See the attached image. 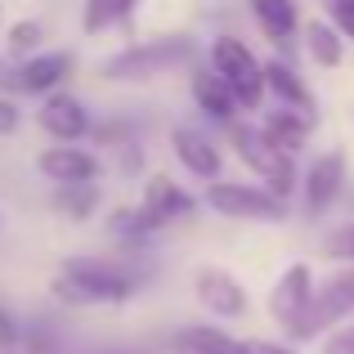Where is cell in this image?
<instances>
[{"label": "cell", "mask_w": 354, "mask_h": 354, "mask_svg": "<svg viewBox=\"0 0 354 354\" xmlns=\"http://www.w3.org/2000/svg\"><path fill=\"white\" fill-rule=\"evenodd\" d=\"M251 5V18L256 27L265 32V41L274 45H287L301 27V14H296V0H247Z\"/></svg>", "instance_id": "ac0fdd59"}, {"label": "cell", "mask_w": 354, "mask_h": 354, "mask_svg": "<svg viewBox=\"0 0 354 354\" xmlns=\"http://www.w3.org/2000/svg\"><path fill=\"white\" fill-rule=\"evenodd\" d=\"M314 269L305 265V260H296V265H287L283 274L274 278V287H269V319H274V328L283 332V341H292L296 346V332H301L305 323V310H310L314 301Z\"/></svg>", "instance_id": "8992f818"}, {"label": "cell", "mask_w": 354, "mask_h": 354, "mask_svg": "<svg viewBox=\"0 0 354 354\" xmlns=\"http://www.w3.org/2000/svg\"><path fill=\"white\" fill-rule=\"evenodd\" d=\"M247 346H251V354H301L292 341H269V337H251Z\"/></svg>", "instance_id": "f546056e"}, {"label": "cell", "mask_w": 354, "mask_h": 354, "mask_svg": "<svg viewBox=\"0 0 354 354\" xmlns=\"http://www.w3.org/2000/svg\"><path fill=\"white\" fill-rule=\"evenodd\" d=\"M171 153L180 157V166L193 180H220L225 157L211 144V135H202V130H193V126H180V130H171Z\"/></svg>", "instance_id": "4fadbf2b"}, {"label": "cell", "mask_w": 354, "mask_h": 354, "mask_svg": "<svg viewBox=\"0 0 354 354\" xmlns=\"http://www.w3.org/2000/svg\"><path fill=\"white\" fill-rule=\"evenodd\" d=\"M328 23L341 32V41H354V0H328Z\"/></svg>", "instance_id": "4316f807"}, {"label": "cell", "mask_w": 354, "mask_h": 354, "mask_svg": "<svg viewBox=\"0 0 354 354\" xmlns=\"http://www.w3.org/2000/svg\"><path fill=\"white\" fill-rule=\"evenodd\" d=\"M229 144H234L238 162L247 166L251 175H260V184H265L274 198H292L296 184H301V175H296V157H287L283 148H274L265 139V130L251 126V121H229Z\"/></svg>", "instance_id": "3957f363"}, {"label": "cell", "mask_w": 354, "mask_h": 354, "mask_svg": "<svg viewBox=\"0 0 354 354\" xmlns=\"http://www.w3.org/2000/svg\"><path fill=\"white\" fill-rule=\"evenodd\" d=\"M198 54V41L193 36H162V41H144V45H126L121 54L104 63V81H121V86H144V81H157L166 72L193 63Z\"/></svg>", "instance_id": "7a4b0ae2"}, {"label": "cell", "mask_w": 354, "mask_h": 354, "mask_svg": "<svg viewBox=\"0 0 354 354\" xmlns=\"http://www.w3.org/2000/svg\"><path fill=\"white\" fill-rule=\"evenodd\" d=\"M139 0H86L81 5V32L86 36H104L113 27H130Z\"/></svg>", "instance_id": "d6986e66"}, {"label": "cell", "mask_w": 354, "mask_h": 354, "mask_svg": "<svg viewBox=\"0 0 354 354\" xmlns=\"http://www.w3.org/2000/svg\"><path fill=\"white\" fill-rule=\"evenodd\" d=\"M260 130H265V139L274 148H283L287 157H301L305 144H310V130H314V113H301V108H283V104H278L274 113H265Z\"/></svg>", "instance_id": "5bb4252c"}, {"label": "cell", "mask_w": 354, "mask_h": 354, "mask_svg": "<svg viewBox=\"0 0 354 354\" xmlns=\"http://www.w3.org/2000/svg\"><path fill=\"white\" fill-rule=\"evenodd\" d=\"M202 202H207L216 216H225V220H251V225H278V220H287V202L274 198L265 184L211 180Z\"/></svg>", "instance_id": "5b68a950"}, {"label": "cell", "mask_w": 354, "mask_h": 354, "mask_svg": "<svg viewBox=\"0 0 354 354\" xmlns=\"http://www.w3.org/2000/svg\"><path fill=\"white\" fill-rule=\"evenodd\" d=\"M36 45H41V27L14 23V32H9V54H14V59H27V54H36Z\"/></svg>", "instance_id": "484cf974"}, {"label": "cell", "mask_w": 354, "mask_h": 354, "mask_svg": "<svg viewBox=\"0 0 354 354\" xmlns=\"http://www.w3.org/2000/svg\"><path fill=\"white\" fill-rule=\"evenodd\" d=\"M139 207H144L148 216H153L157 225L166 229V225H175V220H189L193 211H198V198H193L184 184H175L171 175H148Z\"/></svg>", "instance_id": "7c38bea8"}, {"label": "cell", "mask_w": 354, "mask_h": 354, "mask_svg": "<svg viewBox=\"0 0 354 354\" xmlns=\"http://www.w3.org/2000/svg\"><path fill=\"white\" fill-rule=\"evenodd\" d=\"M319 292H323V296H332V305H337V310L350 319V314H354V265H346L341 274H332L328 283L319 287Z\"/></svg>", "instance_id": "cb8c5ba5"}, {"label": "cell", "mask_w": 354, "mask_h": 354, "mask_svg": "<svg viewBox=\"0 0 354 354\" xmlns=\"http://www.w3.org/2000/svg\"><path fill=\"white\" fill-rule=\"evenodd\" d=\"M319 354H354V323H341V328H332L328 337H323Z\"/></svg>", "instance_id": "83f0119b"}, {"label": "cell", "mask_w": 354, "mask_h": 354, "mask_svg": "<svg viewBox=\"0 0 354 354\" xmlns=\"http://www.w3.org/2000/svg\"><path fill=\"white\" fill-rule=\"evenodd\" d=\"M323 260H332V265H354V220L323 238Z\"/></svg>", "instance_id": "d4e9b609"}, {"label": "cell", "mask_w": 354, "mask_h": 354, "mask_svg": "<svg viewBox=\"0 0 354 354\" xmlns=\"http://www.w3.org/2000/svg\"><path fill=\"white\" fill-rule=\"evenodd\" d=\"M305 50H310V59L319 63V68H337V63L346 59V41H341V32L328 18L305 23Z\"/></svg>", "instance_id": "44dd1931"}, {"label": "cell", "mask_w": 354, "mask_h": 354, "mask_svg": "<svg viewBox=\"0 0 354 354\" xmlns=\"http://www.w3.org/2000/svg\"><path fill=\"white\" fill-rule=\"evenodd\" d=\"M260 72H265V95H274L283 108H301V113H314V95H310V86L301 81V72H296L292 63L269 59V63H260Z\"/></svg>", "instance_id": "e0dca14e"}, {"label": "cell", "mask_w": 354, "mask_h": 354, "mask_svg": "<svg viewBox=\"0 0 354 354\" xmlns=\"http://www.w3.org/2000/svg\"><path fill=\"white\" fill-rule=\"evenodd\" d=\"M36 126L54 139V144H81L90 135V113L77 95L68 90H54V95L41 99V113H36Z\"/></svg>", "instance_id": "30bf717a"}, {"label": "cell", "mask_w": 354, "mask_h": 354, "mask_svg": "<svg viewBox=\"0 0 354 354\" xmlns=\"http://www.w3.org/2000/svg\"><path fill=\"white\" fill-rule=\"evenodd\" d=\"M5 354H23V350H5Z\"/></svg>", "instance_id": "d6a6232c"}, {"label": "cell", "mask_w": 354, "mask_h": 354, "mask_svg": "<svg viewBox=\"0 0 354 354\" xmlns=\"http://www.w3.org/2000/svg\"><path fill=\"white\" fill-rule=\"evenodd\" d=\"M72 68H77V59H72L68 50H36L18 63L9 86L23 90V95H54V90H63V81L72 77Z\"/></svg>", "instance_id": "9c48e42d"}, {"label": "cell", "mask_w": 354, "mask_h": 354, "mask_svg": "<svg viewBox=\"0 0 354 354\" xmlns=\"http://www.w3.org/2000/svg\"><path fill=\"white\" fill-rule=\"evenodd\" d=\"M193 296H198V305L211 319H225V323H234L251 310V296H247V287L238 283V274H229V269H220V265H202L198 274H193Z\"/></svg>", "instance_id": "52a82bcc"}, {"label": "cell", "mask_w": 354, "mask_h": 354, "mask_svg": "<svg viewBox=\"0 0 354 354\" xmlns=\"http://www.w3.org/2000/svg\"><path fill=\"white\" fill-rule=\"evenodd\" d=\"M139 292V278L117 260L99 256H72L54 269L50 296L68 310H90V305H126Z\"/></svg>", "instance_id": "6da1fadb"}, {"label": "cell", "mask_w": 354, "mask_h": 354, "mask_svg": "<svg viewBox=\"0 0 354 354\" xmlns=\"http://www.w3.org/2000/svg\"><path fill=\"white\" fill-rule=\"evenodd\" d=\"M50 207L59 216H68L72 225H81V220H90L99 211V184H54Z\"/></svg>", "instance_id": "ffe728a7"}, {"label": "cell", "mask_w": 354, "mask_h": 354, "mask_svg": "<svg viewBox=\"0 0 354 354\" xmlns=\"http://www.w3.org/2000/svg\"><path fill=\"white\" fill-rule=\"evenodd\" d=\"M175 354H251L247 341H238L234 332L216 328V323H189L171 337Z\"/></svg>", "instance_id": "9a60e30c"}, {"label": "cell", "mask_w": 354, "mask_h": 354, "mask_svg": "<svg viewBox=\"0 0 354 354\" xmlns=\"http://www.w3.org/2000/svg\"><path fill=\"white\" fill-rule=\"evenodd\" d=\"M18 350L23 354H68V346H63V332L54 319H32L23 328V337H18Z\"/></svg>", "instance_id": "603a6c76"}, {"label": "cell", "mask_w": 354, "mask_h": 354, "mask_svg": "<svg viewBox=\"0 0 354 354\" xmlns=\"http://www.w3.org/2000/svg\"><path fill=\"white\" fill-rule=\"evenodd\" d=\"M211 72L234 90L242 113H260V104H265V72H260V59L251 54L247 41L216 36L211 41Z\"/></svg>", "instance_id": "277c9868"}, {"label": "cell", "mask_w": 354, "mask_h": 354, "mask_svg": "<svg viewBox=\"0 0 354 354\" xmlns=\"http://www.w3.org/2000/svg\"><path fill=\"white\" fill-rule=\"evenodd\" d=\"M108 229H113V238H121L126 247H144L153 234H162V225H157L144 207H121V211H113Z\"/></svg>", "instance_id": "7402d4cb"}, {"label": "cell", "mask_w": 354, "mask_h": 354, "mask_svg": "<svg viewBox=\"0 0 354 354\" xmlns=\"http://www.w3.org/2000/svg\"><path fill=\"white\" fill-rule=\"evenodd\" d=\"M341 189H346V153H319L310 162V171L301 175V184H296L301 207H305L310 220H319L323 211L341 198Z\"/></svg>", "instance_id": "ba28073f"}, {"label": "cell", "mask_w": 354, "mask_h": 354, "mask_svg": "<svg viewBox=\"0 0 354 354\" xmlns=\"http://www.w3.org/2000/svg\"><path fill=\"white\" fill-rule=\"evenodd\" d=\"M104 354H130V350H104Z\"/></svg>", "instance_id": "1f68e13d"}, {"label": "cell", "mask_w": 354, "mask_h": 354, "mask_svg": "<svg viewBox=\"0 0 354 354\" xmlns=\"http://www.w3.org/2000/svg\"><path fill=\"white\" fill-rule=\"evenodd\" d=\"M189 90H193V104H198V113H207L211 121H225V126H229V121H238L242 108H238L234 90H229L211 68H198V72H193V86H189Z\"/></svg>", "instance_id": "2e32d148"}, {"label": "cell", "mask_w": 354, "mask_h": 354, "mask_svg": "<svg viewBox=\"0 0 354 354\" xmlns=\"http://www.w3.org/2000/svg\"><path fill=\"white\" fill-rule=\"evenodd\" d=\"M18 337H23V323H18V314L0 301V354H5V350H18Z\"/></svg>", "instance_id": "f1b7e54d"}, {"label": "cell", "mask_w": 354, "mask_h": 354, "mask_svg": "<svg viewBox=\"0 0 354 354\" xmlns=\"http://www.w3.org/2000/svg\"><path fill=\"white\" fill-rule=\"evenodd\" d=\"M18 130V108L14 99H0V135H14Z\"/></svg>", "instance_id": "4dcf8cb0"}, {"label": "cell", "mask_w": 354, "mask_h": 354, "mask_svg": "<svg viewBox=\"0 0 354 354\" xmlns=\"http://www.w3.org/2000/svg\"><path fill=\"white\" fill-rule=\"evenodd\" d=\"M36 171L45 175L50 184H95L104 162H99L90 148H77V144H54L36 157Z\"/></svg>", "instance_id": "8fae6325"}]
</instances>
